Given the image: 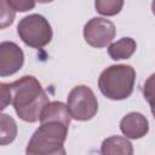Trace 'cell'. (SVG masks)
Here are the masks:
<instances>
[{"mask_svg":"<svg viewBox=\"0 0 155 155\" xmlns=\"http://www.w3.org/2000/svg\"><path fill=\"white\" fill-rule=\"evenodd\" d=\"M8 85L12 94V105L17 115L27 122L40 120L41 113L48 103V97L36 78L25 75Z\"/></svg>","mask_w":155,"mask_h":155,"instance_id":"cell-1","label":"cell"},{"mask_svg":"<svg viewBox=\"0 0 155 155\" xmlns=\"http://www.w3.org/2000/svg\"><path fill=\"white\" fill-rule=\"evenodd\" d=\"M65 124L58 121L41 122V126L31 136L25 153L28 155L65 154L64 142L68 134Z\"/></svg>","mask_w":155,"mask_h":155,"instance_id":"cell-2","label":"cell"},{"mask_svg":"<svg viewBox=\"0 0 155 155\" xmlns=\"http://www.w3.org/2000/svg\"><path fill=\"white\" fill-rule=\"evenodd\" d=\"M134 80L136 70L131 65H110L99 75L98 87L107 98L121 101L128 98L133 92Z\"/></svg>","mask_w":155,"mask_h":155,"instance_id":"cell-3","label":"cell"},{"mask_svg":"<svg viewBox=\"0 0 155 155\" xmlns=\"http://www.w3.org/2000/svg\"><path fill=\"white\" fill-rule=\"evenodd\" d=\"M17 33L25 45L34 48L46 46L52 39L51 25L41 15H29L22 18L17 25Z\"/></svg>","mask_w":155,"mask_h":155,"instance_id":"cell-4","label":"cell"},{"mask_svg":"<svg viewBox=\"0 0 155 155\" xmlns=\"http://www.w3.org/2000/svg\"><path fill=\"white\" fill-rule=\"evenodd\" d=\"M68 110L73 119L79 121L91 120L98 111V102L93 91L85 86H75L68 94Z\"/></svg>","mask_w":155,"mask_h":155,"instance_id":"cell-5","label":"cell"},{"mask_svg":"<svg viewBox=\"0 0 155 155\" xmlns=\"http://www.w3.org/2000/svg\"><path fill=\"white\" fill-rule=\"evenodd\" d=\"M115 25L107 18L94 17L90 19L84 27L85 41L96 48L105 47L115 38Z\"/></svg>","mask_w":155,"mask_h":155,"instance_id":"cell-6","label":"cell"},{"mask_svg":"<svg viewBox=\"0 0 155 155\" xmlns=\"http://www.w3.org/2000/svg\"><path fill=\"white\" fill-rule=\"evenodd\" d=\"M24 63L23 51L11 41L0 44V75L2 78L16 74Z\"/></svg>","mask_w":155,"mask_h":155,"instance_id":"cell-7","label":"cell"},{"mask_svg":"<svg viewBox=\"0 0 155 155\" xmlns=\"http://www.w3.org/2000/svg\"><path fill=\"white\" fill-rule=\"evenodd\" d=\"M120 130L127 138L139 139L148 133L149 122L140 113H130L121 119Z\"/></svg>","mask_w":155,"mask_h":155,"instance_id":"cell-8","label":"cell"},{"mask_svg":"<svg viewBox=\"0 0 155 155\" xmlns=\"http://www.w3.org/2000/svg\"><path fill=\"white\" fill-rule=\"evenodd\" d=\"M71 115L68 110V107L62 102H48L44 108L40 122H48V121H58L69 126Z\"/></svg>","mask_w":155,"mask_h":155,"instance_id":"cell-9","label":"cell"},{"mask_svg":"<svg viewBox=\"0 0 155 155\" xmlns=\"http://www.w3.org/2000/svg\"><path fill=\"white\" fill-rule=\"evenodd\" d=\"M101 153L104 155H131L133 154V148L128 139L120 136H113L103 140Z\"/></svg>","mask_w":155,"mask_h":155,"instance_id":"cell-10","label":"cell"},{"mask_svg":"<svg viewBox=\"0 0 155 155\" xmlns=\"http://www.w3.org/2000/svg\"><path fill=\"white\" fill-rule=\"evenodd\" d=\"M136 48L137 44L132 38H122L109 45L108 53L114 61L127 59L136 52Z\"/></svg>","mask_w":155,"mask_h":155,"instance_id":"cell-11","label":"cell"},{"mask_svg":"<svg viewBox=\"0 0 155 155\" xmlns=\"http://www.w3.org/2000/svg\"><path fill=\"white\" fill-rule=\"evenodd\" d=\"M17 136V124L7 114L0 115V144L6 145L15 140Z\"/></svg>","mask_w":155,"mask_h":155,"instance_id":"cell-12","label":"cell"},{"mask_svg":"<svg viewBox=\"0 0 155 155\" xmlns=\"http://www.w3.org/2000/svg\"><path fill=\"white\" fill-rule=\"evenodd\" d=\"M96 11L103 16H115L124 7V0H94Z\"/></svg>","mask_w":155,"mask_h":155,"instance_id":"cell-13","label":"cell"},{"mask_svg":"<svg viewBox=\"0 0 155 155\" xmlns=\"http://www.w3.org/2000/svg\"><path fill=\"white\" fill-rule=\"evenodd\" d=\"M15 10L7 2V0H0V28L4 29L13 23Z\"/></svg>","mask_w":155,"mask_h":155,"instance_id":"cell-14","label":"cell"},{"mask_svg":"<svg viewBox=\"0 0 155 155\" xmlns=\"http://www.w3.org/2000/svg\"><path fill=\"white\" fill-rule=\"evenodd\" d=\"M143 94L150 107H155V74H151L144 82Z\"/></svg>","mask_w":155,"mask_h":155,"instance_id":"cell-15","label":"cell"},{"mask_svg":"<svg viewBox=\"0 0 155 155\" xmlns=\"http://www.w3.org/2000/svg\"><path fill=\"white\" fill-rule=\"evenodd\" d=\"M7 2L11 5V7L15 11L25 12L29 10H33L35 6V0H7Z\"/></svg>","mask_w":155,"mask_h":155,"instance_id":"cell-16","label":"cell"},{"mask_svg":"<svg viewBox=\"0 0 155 155\" xmlns=\"http://www.w3.org/2000/svg\"><path fill=\"white\" fill-rule=\"evenodd\" d=\"M1 109L4 110L10 103H12V94L8 84H1Z\"/></svg>","mask_w":155,"mask_h":155,"instance_id":"cell-17","label":"cell"},{"mask_svg":"<svg viewBox=\"0 0 155 155\" xmlns=\"http://www.w3.org/2000/svg\"><path fill=\"white\" fill-rule=\"evenodd\" d=\"M35 1L39 4H47V2H52L53 0H35Z\"/></svg>","mask_w":155,"mask_h":155,"instance_id":"cell-18","label":"cell"},{"mask_svg":"<svg viewBox=\"0 0 155 155\" xmlns=\"http://www.w3.org/2000/svg\"><path fill=\"white\" fill-rule=\"evenodd\" d=\"M151 11L155 15V0H153V2H151Z\"/></svg>","mask_w":155,"mask_h":155,"instance_id":"cell-19","label":"cell"}]
</instances>
